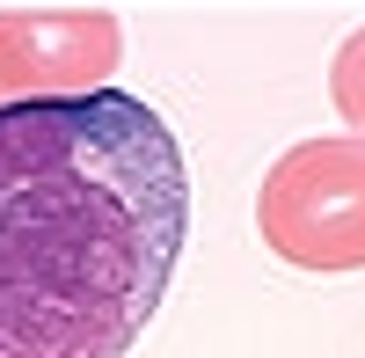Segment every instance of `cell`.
I'll list each match as a JSON object with an SVG mask.
<instances>
[{"label": "cell", "instance_id": "cell-4", "mask_svg": "<svg viewBox=\"0 0 365 358\" xmlns=\"http://www.w3.org/2000/svg\"><path fill=\"white\" fill-rule=\"evenodd\" d=\"M329 103H336V117L365 139V22L336 44V58H329Z\"/></svg>", "mask_w": 365, "mask_h": 358}, {"label": "cell", "instance_id": "cell-1", "mask_svg": "<svg viewBox=\"0 0 365 358\" xmlns=\"http://www.w3.org/2000/svg\"><path fill=\"white\" fill-rule=\"evenodd\" d=\"M190 242V161L125 88L0 103V358H125Z\"/></svg>", "mask_w": 365, "mask_h": 358}, {"label": "cell", "instance_id": "cell-2", "mask_svg": "<svg viewBox=\"0 0 365 358\" xmlns=\"http://www.w3.org/2000/svg\"><path fill=\"white\" fill-rule=\"evenodd\" d=\"M256 234L292 271H365V139L329 132L285 146L256 190Z\"/></svg>", "mask_w": 365, "mask_h": 358}, {"label": "cell", "instance_id": "cell-3", "mask_svg": "<svg viewBox=\"0 0 365 358\" xmlns=\"http://www.w3.org/2000/svg\"><path fill=\"white\" fill-rule=\"evenodd\" d=\"M125 29L110 15H0V103L15 96H73L117 66Z\"/></svg>", "mask_w": 365, "mask_h": 358}]
</instances>
